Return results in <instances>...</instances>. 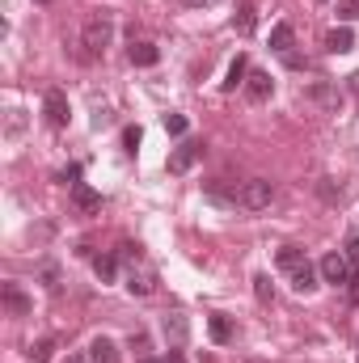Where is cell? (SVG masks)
Segmentation results:
<instances>
[{"label":"cell","mask_w":359,"mask_h":363,"mask_svg":"<svg viewBox=\"0 0 359 363\" xmlns=\"http://www.w3.org/2000/svg\"><path fill=\"white\" fill-rule=\"evenodd\" d=\"M127 60H131L136 68H153V64L161 60V51H157L153 43H136V38H131V47H127Z\"/></svg>","instance_id":"cell-18"},{"label":"cell","mask_w":359,"mask_h":363,"mask_svg":"<svg viewBox=\"0 0 359 363\" xmlns=\"http://www.w3.org/2000/svg\"><path fill=\"white\" fill-rule=\"evenodd\" d=\"M38 279H43V287H47L51 296L64 291V279H60V267H55V262H43V267H38Z\"/></svg>","instance_id":"cell-22"},{"label":"cell","mask_w":359,"mask_h":363,"mask_svg":"<svg viewBox=\"0 0 359 363\" xmlns=\"http://www.w3.org/2000/svg\"><path fill=\"white\" fill-rule=\"evenodd\" d=\"M355 47V34H351V26H334L330 34H326V51H334V55H347Z\"/></svg>","instance_id":"cell-17"},{"label":"cell","mask_w":359,"mask_h":363,"mask_svg":"<svg viewBox=\"0 0 359 363\" xmlns=\"http://www.w3.org/2000/svg\"><path fill=\"white\" fill-rule=\"evenodd\" d=\"M60 182H64V186H77V182H81V165H68V169L60 174Z\"/></svg>","instance_id":"cell-31"},{"label":"cell","mask_w":359,"mask_h":363,"mask_svg":"<svg viewBox=\"0 0 359 363\" xmlns=\"http://www.w3.org/2000/svg\"><path fill=\"white\" fill-rule=\"evenodd\" d=\"M338 17H343V26L359 21V0H338Z\"/></svg>","instance_id":"cell-27"},{"label":"cell","mask_w":359,"mask_h":363,"mask_svg":"<svg viewBox=\"0 0 359 363\" xmlns=\"http://www.w3.org/2000/svg\"><path fill=\"white\" fill-rule=\"evenodd\" d=\"M182 4H186V9H203L207 0H182Z\"/></svg>","instance_id":"cell-34"},{"label":"cell","mask_w":359,"mask_h":363,"mask_svg":"<svg viewBox=\"0 0 359 363\" xmlns=\"http://www.w3.org/2000/svg\"><path fill=\"white\" fill-rule=\"evenodd\" d=\"M64 363H93V359H89V351H72Z\"/></svg>","instance_id":"cell-33"},{"label":"cell","mask_w":359,"mask_h":363,"mask_svg":"<svg viewBox=\"0 0 359 363\" xmlns=\"http://www.w3.org/2000/svg\"><path fill=\"white\" fill-rule=\"evenodd\" d=\"M317 190H321V199H326V203H338V199H343V186H334V182H330V178L321 182Z\"/></svg>","instance_id":"cell-29"},{"label":"cell","mask_w":359,"mask_h":363,"mask_svg":"<svg viewBox=\"0 0 359 363\" xmlns=\"http://www.w3.org/2000/svg\"><path fill=\"white\" fill-rule=\"evenodd\" d=\"M275 262H279V271L292 279V291H300V296L317 291V279H321V271L304 258V250H300V245H283V250L275 254Z\"/></svg>","instance_id":"cell-1"},{"label":"cell","mask_w":359,"mask_h":363,"mask_svg":"<svg viewBox=\"0 0 359 363\" xmlns=\"http://www.w3.org/2000/svg\"><path fill=\"white\" fill-rule=\"evenodd\" d=\"M270 199H275V186H270L267 178H250V182H241L237 207H245V211H263V207H270Z\"/></svg>","instance_id":"cell-5"},{"label":"cell","mask_w":359,"mask_h":363,"mask_svg":"<svg viewBox=\"0 0 359 363\" xmlns=\"http://www.w3.org/2000/svg\"><path fill=\"white\" fill-rule=\"evenodd\" d=\"M89 359L93 363H123V355H118V347H114V338H106V334H97L89 342Z\"/></svg>","instance_id":"cell-13"},{"label":"cell","mask_w":359,"mask_h":363,"mask_svg":"<svg viewBox=\"0 0 359 363\" xmlns=\"http://www.w3.org/2000/svg\"><path fill=\"white\" fill-rule=\"evenodd\" d=\"M292 47H296V30H292L287 21L270 26V51H279V55H292Z\"/></svg>","instance_id":"cell-16"},{"label":"cell","mask_w":359,"mask_h":363,"mask_svg":"<svg viewBox=\"0 0 359 363\" xmlns=\"http://www.w3.org/2000/svg\"><path fill=\"white\" fill-rule=\"evenodd\" d=\"M270 93H275L270 72H263V68H250V77H245V97H250V101H267Z\"/></svg>","instance_id":"cell-12"},{"label":"cell","mask_w":359,"mask_h":363,"mask_svg":"<svg viewBox=\"0 0 359 363\" xmlns=\"http://www.w3.org/2000/svg\"><path fill=\"white\" fill-rule=\"evenodd\" d=\"M309 101H317L326 114H338V106H343V93H338V85H326V81H317V85H309Z\"/></svg>","instance_id":"cell-10"},{"label":"cell","mask_w":359,"mask_h":363,"mask_svg":"<svg viewBox=\"0 0 359 363\" xmlns=\"http://www.w3.org/2000/svg\"><path fill=\"white\" fill-rule=\"evenodd\" d=\"M140 363H186V359H182V351H165L161 359H157V355H144Z\"/></svg>","instance_id":"cell-30"},{"label":"cell","mask_w":359,"mask_h":363,"mask_svg":"<svg viewBox=\"0 0 359 363\" xmlns=\"http://www.w3.org/2000/svg\"><path fill=\"white\" fill-rule=\"evenodd\" d=\"M207 334H211V342L224 347V342H233V321H228L224 313H211V317H207Z\"/></svg>","instance_id":"cell-19"},{"label":"cell","mask_w":359,"mask_h":363,"mask_svg":"<svg viewBox=\"0 0 359 363\" xmlns=\"http://www.w3.org/2000/svg\"><path fill=\"white\" fill-rule=\"evenodd\" d=\"M317 271H321V279L326 283H334V287H351V283H359V267L343 254V250H334V254H326L321 262H317Z\"/></svg>","instance_id":"cell-3"},{"label":"cell","mask_w":359,"mask_h":363,"mask_svg":"<svg viewBox=\"0 0 359 363\" xmlns=\"http://www.w3.org/2000/svg\"><path fill=\"white\" fill-rule=\"evenodd\" d=\"M127 291H131V296H153V291H157V271L144 267V262L131 267V271H127Z\"/></svg>","instance_id":"cell-9"},{"label":"cell","mask_w":359,"mask_h":363,"mask_svg":"<svg viewBox=\"0 0 359 363\" xmlns=\"http://www.w3.org/2000/svg\"><path fill=\"white\" fill-rule=\"evenodd\" d=\"M118 262H127V267H140V262H144V245H136V241H123V245H118Z\"/></svg>","instance_id":"cell-24"},{"label":"cell","mask_w":359,"mask_h":363,"mask_svg":"<svg viewBox=\"0 0 359 363\" xmlns=\"http://www.w3.org/2000/svg\"><path fill=\"white\" fill-rule=\"evenodd\" d=\"M0 304H4L9 317H30V308H34L30 296L21 291V283H4V287H0Z\"/></svg>","instance_id":"cell-7"},{"label":"cell","mask_w":359,"mask_h":363,"mask_svg":"<svg viewBox=\"0 0 359 363\" xmlns=\"http://www.w3.org/2000/svg\"><path fill=\"white\" fill-rule=\"evenodd\" d=\"M161 330H165V338H170V347H174V351H178L182 342H186V334H190V325H186V317H182V313H165Z\"/></svg>","instance_id":"cell-15"},{"label":"cell","mask_w":359,"mask_h":363,"mask_svg":"<svg viewBox=\"0 0 359 363\" xmlns=\"http://www.w3.org/2000/svg\"><path fill=\"white\" fill-rule=\"evenodd\" d=\"M110 38H114V17H110L106 9L89 13V17H85V26H81V47H85V60H97V55H106Z\"/></svg>","instance_id":"cell-2"},{"label":"cell","mask_w":359,"mask_h":363,"mask_svg":"<svg viewBox=\"0 0 359 363\" xmlns=\"http://www.w3.org/2000/svg\"><path fill=\"white\" fill-rule=\"evenodd\" d=\"M43 118H47V127L64 131V127H68V118H72L68 93H64V89H47V93H43Z\"/></svg>","instance_id":"cell-4"},{"label":"cell","mask_w":359,"mask_h":363,"mask_svg":"<svg viewBox=\"0 0 359 363\" xmlns=\"http://www.w3.org/2000/svg\"><path fill=\"white\" fill-rule=\"evenodd\" d=\"M165 131H170L174 140H186V131H190V123H186V114H165Z\"/></svg>","instance_id":"cell-25"},{"label":"cell","mask_w":359,"mask_h":363,"mask_svg":"<svg viewBox=\"0 0 359 363\" xmlns=\"http://www.w3.org/2000/svg\"><path fill=\"white\" fill-rule=\"evenodd\" d=\"M140 140H144V135H140V127H127V131H123V152H131V157H136V152H140Z\"/></svg>","instance_id":"cell-28"},{"label":"cell","mask_w":359,"mask_h":363,"mask_svg":"<svg viewBox=\"0 0 359 363\" xmlns=\"http://www.w3.org/2000/svg\"><path fill=\"white\" fill-rule=\"evenodd\" d=\"M254 26H258V9L245 0V4L233 13V30H237V34H254Z\"/></svg>","instance_id":"cell-20"},{"label":"cell","mask_w":359,"mask_h":363,"mask_svg":"<svg viewBox=\"0 0 359 363\" xmlns=\"http://www.w3.org/2000/svg\"><path fill=\"white\" fill-rule=\"evenodd\" d=\"M351 89H355V93H359V72H351Z\"/></svg>","instance_id":"cell-35"},{"label":"cell","mask_w":359,"mask_h":363,"mask_svg":"<svg viewBox=\"0 0 359 363\" xmlns=\"http://www.w3.org/2000/svg\"><path fill=\"white\" fill-rule=\"evenodd\" d=\"M237 194H241V186H228L224 178L203 182V199L216 203V207H237Z\"/></svg>","instance_id":"cell-8"},{"label":"cell","mask_w":359,"mask_h":363,"mask_svg":"<svg viewBox=\"0 0 359 363\" xmlns=\"http://www.w3.org/2000/svg\"><path fill=\"white\" fill-rule=\"evenodd\" d=\"M254 296H258V304H270V300H275V291H270V274H254Z\"/></svg>","instance_id":"cell-26"},{"label":"cell","mask_w":359,"mask_h":363,"mask_svg":"<svg viewBox=\"0 0 359 363\" xmlns=\"http://www.w3.org/2000/svg\"><path fill=\"white\" fill-rule=\"evenodd\" d=\"M343 254H347V258H351V262L359 267V237H351V241L343 245Z\"/></svg>","instance_id":"cell-32"},{"label":"cell","mask_w":359,"mask_h":363,"mask_svg":"<svg viewBox=\"0 0 359 363\" xmlns=\"http://www.w3.org/2000/svg\"><path fill=\"white\" fill-rule=\"evenodd\" d=\"M93 274H97L101 283H114V274H118V254H97V258H93Z\"/></svg>","instance_id":"cell-21"},{"label":"cell","mask_w":359,"mask_h":363,"mask_svg":"<svg viewBox=\"0 0 359 363\" xmlns=\"http://www.w3.org/2000/svg\"><path fill=\"white\" fill-rule=\"evenodd\" d=\"M34 4H51V0H34Z\"/></svg>","instance_id":"cell-36"},{"label":"cell","mask_w":359,"mask_h":363,"mask_svg":"<svg viewBox=\"0 0 359 363\" xmlns=\"http://www.w3.org/2000/svg\"><path fill=\"white\" fill-rule=\"evenodd\" d=\"M199 161H203V144H199V140H182L178 148L170 152V161H165V169H170L174 178H182V174H190V169H194Z\"/></svg>","instance_id":"cell-6"},{"label":"cell","mask_w":359,"mask_h":363,"mask_svg":"<svg viewBox=\"0 0 359 363\" xmlns=\"http://www.w3.org/2000/svg\"><path fill=\"white\" fill-rule=\"evenodd\" d=\"M245 77H250V55H237V60L228 64V77H224V85H220V89H224V93L245 89Z\"/></svg>","instance_id":"cell-14"},{"label":"cell","mask_w":359,"mask_h":363,"mask_svg":"<svg viewBox=\"0 0 359 363\" xmlns=\"http://www.w3.org/2000/svg\"><path fill=\"white\" fill-rule=\"evenodd\" d=\"M72 207H77L81 216L101 211V190H93L89 182H77V186H72Z\"/></svg>","instance_id":"cell-11"},{"label":"cell","mask_w":359,"mask_h":363,"mask_svg":"<svg viewBox=\"0 0 359 363\" xmlns=\"http://www.w3.org/2000/svg\"><path fill=\"white\" fill-rule=\"evenodd\" d=\"M51 351H55V338H43V342H30V347H26V359L30 363H51Z\"/></svg>","instance_id":"cell-23"}]
</instances>
